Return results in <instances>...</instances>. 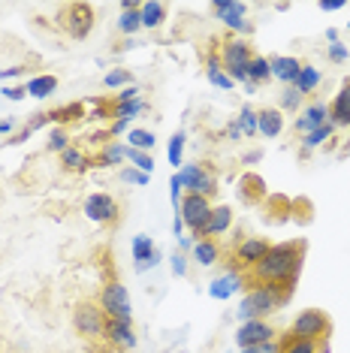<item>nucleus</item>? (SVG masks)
<instances>
[{
	"instance_id": "1",
	"label": "nucleus",
	"mask_w": 350,
	"mask_h": 353,
	"mask_svg": "<svg viewBox=\"0 0 350 353\" xmlns=\"http://www.w3.org/2000/svg\"><path fill=\"white\" fill-rule=\"evenodd\" d=\"M305 251H308V242L305 239H293V242H281V245H272L269 254L254 266L248 275V284H287V287H296L299 281V272H302V263H305Z\"/></svg>"
},
{
	"instance_id": "2",
	"label": "nucleus",
	"mask_w": 350,
	"mask_h": 353,
	"mask_svg": "<svg viewBox=\"0 0 350 353\" xmlns=\"http://www.w3.org/2000/svg\"><path fill=\"white\" fill-rule=\"evenodd\" d=\"M293 287L287 284H254L248 293L242 296V305H238V320H266L269 314H275L278 308L290 302Z\"/></svg>"
},
{
	"instance_id": "3",
	"label": "nucleus",
	"mask_w": 350,
	"mask_h": 353,
	"mask_svg": "<svg viewBox=\"0 0 350 353\" xmlns=\"http://www.w3.org/2000/svg\"><path fill=\"white\" fill-rule=\"evenodd\" d=\"M254 46L245 37H227L224 46H220V63H224V73L233 79V82H248V63L254 58Z\"/></svg>"
},
{
	"instance_id": "4",
	"label": "nucleus",
	"mask_w": 350,
	"mask_h": 353,
	"mask_svg": "<svg viewBox=\"0 0 350 353\" xmlns=\"http://www.w3.org/2000/svg\"><path fill=\"white\" fill-rule=\"evenodd\" d=\"M287 332L293 339H302V341H317V344H326L332 335V320L326 311L320 308H305L302 314L293 320Z\"/></svg>"
},
{
	"instance_id": "5",
	"label": "nucleus",
	"mask_w": 350,
	"mask_h": 353,
	"mask_svg": "<svg viewBox=\"0 0 350 353\" xmlns=\"http://www.w3.org/2000/svg\"><path fill=\"white\" fill-rule=\"evenodd\" d=\"M73 326L85 341H103V332H106V311L97 305V299H82L73 308Z\"/></svg>"
},
{
	"instance_id": "6",
	"label": "nucleus",
	"mask_w": 350,
	"mask_h": 353,
	"mask_svg": "<svg viewBox=\"0 0 350 353\" xmlns=\"http://www.w3.org/2000/svg\"><path fill=\"white\" fill-rule=\"evenodd\" d=\"M97 305L106 311V317L115 320H133V305L130 296H127V287L118 278H106L97 293Z\"/></svg>"
},
{
	"instance_id": "7",
	"label": "nucleus",
	"mask_w": 350,
	"mask_h": 353,
	"mask_svg": "<svg viewBox=\"0 0 350 353\" xmlns=\"http://www.w3.org/2000/svg\"><path fill=\"white\" fill-rule=\"evenodd\" d=\"M178 179H181V188L185 194H196V196H205L212 199L218 194V175L209 163H187L178 170Z\"/></svg>"
},
{
	"instance_id": "8",
	"label": "nucleus",
	"mask_w": 350,
	"mask_h": 353,
	"mask_svg": "<svg viewBox=\"0 0 350 353\" xmlns=\"http://www.w3.org/2000/svg\"><path fill=\"white\" fill-rule=\"evenodd\" d=\"M94 21H97V15H94L91 3H67L58 15V25L67 30L70 39H88L94 30Z\"/></svg>"
},
{
	"instance_id": "9",
	"label": "nucleus",
	"mask_w": 350,
	"mask_h": 353,
	"mask_svg": "<svg viewBox=\"0 0 350 353\" xmlns=\"http://www.w3.org/2000/svg\"><path fill=\"white\" fill-rule=\"evenodd\" d=\"M181 221H185V227L190 230V236L200 242L203 239V230H205V221H209V214H212V199H205V196H196V194H185L181 196Z\"/></svg>"
},
{
	"instance_id": "10",
	"label": "nucleus",
	"mask_w": 350,
	"mask_h": 353,
	"mask_svg": "<svg viewBox=\"0 0 350 353\" xmlns=\"http://www.w3.org/2000/svg\"><path fill=\"white\" fill-rule=\"evenodd\" d=\"M269 248H272V242H269V239H262V236L242 239V242L233 248V263H229V269H236V272H242V275H248V272L257 266L262 256L269 254Z\"/></svg>"
},
{
	"instance_id": "11",
	"label": "nucleus",
	"mask_w": 350,
	"mask_h": 353,
	"mask_svg": "<svg viewBox=\"0 0 350 353\" xmlns=\"http://www.w3.org/2000/svg\"><path fill=\"white\" fill-rule=\"evenodd\" d=\"M85 214H88V221L100 223V227H118V221H121V205L109 194H91L85 199Z\"/></svg>"
},
{
	"instance_id": "12",
	"label": "nucleus",
	"mask_w": 350,
	"mask_h": 353,
	"mask_svg": "<svg viewBox=\"0 0 350 353\" xmlns=\"http://www.w3.org/2000/svg\"><path fill=\"white\" fill-rule=\"evenodd\" d=\"M103 341L112 350H133L136 347V329H133V320H115L106 317V332H103Z\"/></svg>"
},
{
	"instance_id": "13",
	"label": "nucleus",
	"mask_w": 350,
	"mask_h": 353,
	"mask_svg": "<svg viewBox=\"0 0 350 353\" xmlns=\"http://www.w3.org/2000/svg\"><path fill=\"white\" fill-rule=\"evenodd\" d=\"M278 329L269 320H245L236 329V344L238 347H251V344H262V341H275Z\"/></svg>"
},
{
	"instance_id": "14",
	"label": "nucleus",
	"mask_w": 350,
	"mask_h": 353,
	"mask_svg": "<svg viewBox=\"0 0 350 353\" xmlns=\"http://www.w3.org/2000/svg\"><path fill=\"white\" fill-rule=\"evenodd\" d=\"M323 124H329V106L320 103V100H314V103H308V106H302L299 118L293 121V133L308 136L311 130H317V127H323Z\"/></svg>"
},
{
	"instance_id": "15",
	"label": "nucleus",
	"mask_w": 350,
	"mask_h": 353,
	"mask_svg": "<svg viewBox=\"0 0 350 353\" xmlns=\"http://www.w3.org/2000/svg\"><path fill=\"white\" fill-rule=\"evenodd\" d=\"M242 287H248V278H245L242 272L229 269L227 275H220V278H214V281H212L209 296H212V299H229V296L238 293Z\"/></svg>"
},
{
	"instance_id": "16",
	"label": "nucleus",
	"mask_w": 350,
	"mask_h": 353,
	"mask_svg": "<svg viewBox=\"0 0 350 353\" xmlns=\"http://www.w3.org/2000/svg\"><path fill=\"white\" fill-rule=\"evenodd\" d=\"M238 196H242L245 205H260L262 199H266V181L254 172H245L242 179H238Z\"/></svg>"
},
{
	"instance_id": "17",
	"label": "nucleus",
	"mask_w": 350,
	"mask_h": 353,
	"mask_svg": "<svg viewBox=\"0 0 350 353\" xmlns=\"http://www.w3.org/2000/svg\"><path fill=\"white\" fill-rule=\"evenodd\" d=\"M257 130L260 136H266V139H275V136H281L284 133V112L281 109H272V106H266V109H257Z\"/></svg>"
},
{
	"instance_id": "18",
	"label": "nucleus",
	"mask_w": 350,
	"mask_h": 353,
	"mask_svg": "<svg viewBox=\"0 0 350 353\" xmlns=\"http://www.w3.org/2000/svg\"><path fill=\"white\" fill-rule=\"evenodd\" d=\"M329 124L336 130H344L350 127V88L341 85V91L336 94V100L329 103Z\"/></svg>"
},
{
	"instance_id": "19",
	"label": "nucleus",
	"mask_w": 350,
	"mask_h": 353,
	"mask_svg": "<svg viewBox=\"0 0 350 353\" xmlns=\"http://www.w3.org/2000/svg\"><path fill=\"white\" fill-rule=\"evenodd\" d=\"M233 227V208L229 205H214L209 221H205V230H203V239H214V236H224V232Z\"/></svg>"
},
{
	"instance_id": "20",
	"label": "nucleus",
	"mask_w": 350,
	"mask_h": 353,
	"mask_svg": "<svg viewBox=\"0 0 350 353\" xmlns=\"http://www.w3.org/2000/svg\"><path fill=\"white\" fill-rule=\"evenodd\" d=\"M269 67H272V79H278V82H284V85H293V79H296L302 70V61L290 58V54H275V58L269 61Z\"/></svg>"
},
{
	"instance_id": "21",
	"label": "nucleus",
	"mask_w": 350,
	"mask_h": 353,
	"mask_svg": "<svg viewBox=\"0 0 350 353\" xmlns=\"http://www.w3.org/2000/svg\"><path fill=\"white\" fill-rule=\"evenodd\" d=\"M61 166H63L67 172H73V175H85V172L94 166V154H88V151L70 145V148L61 154Z\"/></svg>"
},
{
	"instance_id": "22",
	"label": "nucleus",
	"mask_w": 350,
	"mask_h": 353,
	"mask_svg": "<svg viewBox=\"0 0 350 353\" xmlns=\"http://www.w3.org/2000/svg\"><path fill=\"white\" fill-rule=\"evenodd\" d=\"M320 82H323V76H320V70L317 67H311V63H302V70H299V76L293 79V91L296 94H302V97H308V94H314L317 88H320Z\"/></svg>"
},
{
	"instance_id": "23",
	"label": "nucleus",
	"mask_w": 350,
	"mask_h": 353,
	"mask_svg": "<svg viewBox=\"0 0 350 353\" xmlns=\"http://www.w3.org/2000/svg\"><path fill=\"white\" fill-rule=\"evenodd\" d=\"M139 15H142V28L157 30L166 21V15H169V6L161 3V0H148V3L139 6Z\"/></svg>"
},
{
	"instance_id": "24",
	"label": "nucleus",
	"mask_w": 350,
	"mask_h": 353,
	"mask_svg": "<svg viewBox=\"0 0 350 353\" xmlns=\"http://www.w3.org/2000/svg\"><path fill=\"white\" fill-rule=\"evenodd\" d=\"M220 21H224V28L233 30V34H251L254 30V25L248 21V6L238 3V0H236V6L227 15H220Z\"/></svg>"
},
{
	"instance_id": "25",
	"label": "nucleus",
	"mask_w": 350,
	"mask_h": 353,
	"mask_svg": "<svg viewBox=\"0 0 350 353\" xmlns=\"http://www.w3.org/2000/svg\"><path fill=\"white\" fill-rule=\"evenodd\" d=\"M281 353H329V344H317V341H302V339H293L290 332H284L281 339Z\"/></svg>"
},
{
	"instance_id": "26",
	"label": "nucleus",
	"mask_w": 350,
	"mask_h": 353,
	"mask_svg": "<svg viewBox=\"0 0 350 353\" xmlns=\"http://www.w3.org/2000/svg\"><path fill=\"white\" fill-rule=\"evenodd\" d=\"M28 94L34 100H45V97H52L54 91H58V76H52V73H43V76H34V79H28Z\"/></svg>"
},
{
	"instance_id": "27",
	"label": "nucleus",
	"mask_w": 350,
	"mask_h": 353,
	"mask_svg": "<svg viewBox=\"0 0 350 353\" xmlns=\"http://www.w3.org/2000/svg\"><path fill=\"white\" fill-rule=\"evenodd\" d=\"M124 151H127L124 142H106V145H103L97 154H94V166H103V170H109V166L124 163Z\"/></svg>"
},
{
	"instance_id": "28",
	"label": "nucleus",
	"mask_w": 350,
	"mask_h": 353,
	"mask_svg": "<svg viewBox=\"0 0 350 353\" xmlns=\"http://www.w3.org/2000/svg\"><path fill=\"white\" fill-rule=\"evenodd\" d=\"M220 245L214 242V239H200V242L194 245V260L200 263V266H214V263L220 260Z\"/></svg>"
},
{
	"instance_id": "29",
	"label": "nucleus",
	"mask_w": 350,
	"mask_h": 353,
	"mask_svg": "<svg viewBox=\"0 0 350 353\" xmlns=\"http://www.w3.org/2000/svg\"><path fill=\"white\" fill-rule=\"evenodd\" d=\"M82 118H88V112L82 103H67V106H58V109H52V121L58 124V127H67V124H76V121H82Z\"/></svg>"
},
{
	"instance_id": "30",
	"label": "nucleus",
	"mask_w": 350,
	"mask_h": 353,
	"mask_svg": "<svg viewBox=\"0 0 350 353\" xmlns=\"http://www.w3.org/2000/svg\"><path fill=\"white\" fill-rule=\"evenodd\" d=\"M332 133H336V127H332V124H323V127H317V130H311L308 136H302V151H299V157H308L314 148H320L323 142H329Z\"/></svg>"
},
{
	"instance_id": "31",
	"label": "nucleus",
	"mask_w": 350,
	"mask_h": 353,
	"mask_svg": "<svg viewBox=\"0 0 350 353\" xmlns=\"http://www.w3.org/2000/svg\"><path fill=\"white\" fill-rule=\"evenodd\" d=\"M269 79H272V67H269V58H262V54H254L251 63H248V82L251 85H266Z\"/></svg>"
},
{
	"instance_id": "32",
	"label": "nucleus",
	"mask_w": 350,
	"mask_h": 353,
	"mask_svg": "<svg viewBox=\"0 0 350 353\" xmlns=\"http://www.w3.org/2000/svg\"><path fill=\"white\" fill-rule=\"evenodd\" d=\"M148 109L145 100H133V103H115L112 100V121H118V118H124V121H133L136 115H142V112Z\"/></svg>"
},
{
	"instance_id": "33",
	"label": "nucleus",
	"mask_w": 350,
	"mask_h": 353,
	"mask_svg": "<svg viewBox=\"0 0 350 353\" xmlns=\"http://www.w3.org/2000/svg\"><path fill=\"white\" fill-rule=\"evenodd\" d=\"M139 6H142V3H133L130 10H121V19H118V30H121L124 37H133V34H136V30L142 28Z\"/></svg>"
},
{
	"instance_id": "34",
	"label": "nucleus",
	"mask_w": 350,
	"mask_h": 353,
	"mask_svg": "<svg viewBox=\"0 0 350 353\" xmlns=\"http://www.w3.org/2000/svg\"><path fill=\"white\" fill-rule=\"evenodd\" d=\"M154 142H157V136L151 133V130H142V127H136V130H130V133H127V145H130V148H136V151H148V154H151V148H154Z\"/></svg>"
},
{
	"instance_id": "35",
	"label": "nucleus",
	"mask_w": 350,
	"mask_h": 353,
	"mask_svg": "<svg viewBox=\"0 0 350 353\" xmlns=\"http://www.w3.org/2000/svg\"><path fill=\"white\" fill-rule=\"evenodd\" d=\"M124 160H127V163H130V166H136V170L139 172H154V157H151L148 154V151H136V148H130V145H127V151H124Z\"/></svg>"
},
{
	"instance_id": "36",
	"label": "nucleus",
	"mask_w": 350,
	"mask_h": 353,
	"mask_svg": "<svg viewBox=\"0 0 350 353\" xmlns=\"http://www.w3.org/2000/svg\"><path fill=\"white\" fill-rule=\"evenodd\" d=\"M236 124H238V130H242V136H257V109H251V106H242L238 109V115H236Z\"/></svg>"
},
{
	"instance_id": "37",
	"label": "nucleus",
	"mask_w": 350,
	"mask_h": 353,
	"mask_svg": "<svg viewBox=\"0 0 350 353\" xmlns=\"http://www.w3.org/2000/svg\"><path fill=\"white\" fill-rule=\"evenodd\" d=\"M154 254V242H151L148 236H136L133 239V260H136V269L142 272L148 263V256Z\"/></svg>"
},
{
	"instance_id": "38",
	"label": "nucleus",
	"mask_w": 350,
	"mask_h": 353,
	"mask_svg": "<svg viewBox=\"0 0 350 353\" xmlns=\"http://www.w3.org/2000/svg\"><path fill=\"white\" fill-rule=\"evenodd\" d=\"M103 85H106V88H121V91H124L127 85H133V73H130V70H124V67H118V70H112V73L103 76Z\"/></svg>"
},
{
	"instance_id": "39",
	"label": "nucleus",
	"mask_w": 350,
	"mask_h": 353,
	"mask_svg": "<svg viewBox=\"0 0 350 353\" xmlns=\"http://www.w3.org/2000/svg\"><path fill=\"white\" fill-rule=\"evenodd\" d=\"M166 157H169L172 166H181V157H185V133H172L169 139V148H166Z\"/></svg>"
},
{
	"instance_id": "40",
	"label": "nucleus",
	"mask_w": 350,
	"mask_h": 353,
	"mask_svg": "<svg viewBox=\"0 0 350 353\" xmlns=\"http://www.w3.org/2000/svg\"><path fill=\"white\" fill-rule=\"evenodd\" d=\"M70 148V136L61 130V127H54L49 133V142H45V151H52V154H63V151Z\"/></svg>"
},
{
	"instance_id": "41",
	"label": "nucleus",
	"mask_w": 350,
	"mask_h": 353,
	"mask_svg": "<svg viewBox=\"0 0 350 353\" xmlns=\"http://www.w3.org/2000/svg\"><path fill=\"white\" fill-rule=\"evenodd\" d=\"M302 100H305L302 94H296L293 88H284V94H281V106H278V109H281V112H296V109H302Z\"/></svg>"
},
{
	"instance_id": "42",
	"label": "nucleus",
	"mask_w": 350,
	"mask_h": 353,
	"mask_svg": "<svg viewBox=\"0 0 350 353\" xmlns=\"http://www.w3.org/2000/svg\"><path fill=\"white\" fill-rule=\"evenodd\" d=\"M49 124H54V121H52V112H37V115L25 124V130L37 133V130H43V127H49Z\"/></svg>"
},
{
	"instance_id": "43",
	"label": "nucleus",
	"mask_w": 350,
	"mask_h": 353,
	"mask_svg": "<svg viewBox=\"0 0 350 353\" xmlns=\"http://www.w3.org/2000/svg\"><path fill=\"white\" fill-rule=\"evenodd\" d=\"M121 181H127V184H139V188H142V184H148V175H145V172H139L136 166H124V170H121Z\"/></svg>"
},
{
	"instance_id": "44",
	"label": "nucleus",
	"mask_w": 350,
	"mask_h": 353,
	"mask_svg": "<svg viewBox=\"0 0 350 353\" xmlns=\"http://www.w3.org/2000/svg\"><path fill=\"white\" fill-rule=\"evenodd\" d=\"M238 353H281V344L275 341H262V344H251V347H238Z\"/></svg>"
},
{
	"instance_id": "45",
	"label": "nucleus",
	"mask_w": 350,
	"mask_h": 353,
	"mask_svg": "<svg viewBox=\"0 0 350 353\" xmlns=\"http://www.w3.org/2000/svg\"><path fill=\"white\" fill-rule=\"evenodd\" d=\"M181 196H185V188H181L178 172H172L169 175V199H172V205H181Z\"/></svg>"
},
{
	"instance_id": "46",
	"label": "nucleus",
	"mask_w": 350,
	"mask_h": 353,
	"mask_svg": "<svg viewBox=\"0 0 350 353\" xmlns=\"http://www.w3.org/2000/svg\"><path fill=\"white\" fill-rule=\"evenodd\" d=\"M326 54H329V61H332V63H344V61L350 58V52L344 49V43H332Z\"/></svg>"
},
{
	"instance_id": "47",
	"label": "nucleus",
	"mask_w": 350,
	"mask_h": 353,
	"mask_svg": "<svg viewBox=\"0 0 350 353\" xmlns=\"http://www.w3.org/2000/svg\"><path fill=\"white\" fill-rule=\"evenodd\" d=\"M172 275L175 278H185L187 275V256L185 254H172Z\"/></svg>"
},
{
	"instance_id": "48",
	"label": "nucleus",
	"mask_w": 350,
	"mask_h": 353,
	"mask_svg": "<svg viewBox=\"0 0 350 353\" xmlns=\"http://www.w3.org/2000/svg\"><path fill=\"white\" fill-rule=\"evenodd\" d=\"M3 97L12 100V103H19V100L28 97V88H21V85H6V88H3Z\"/></svg>"
},
{
	"instance_id": "49",
	"label": "nucleus",
	"mask_w": 350,
	"mask_h": 353,
	"mask_svg": "<svg viewBox=\"0 0 350 353\" xmlns=\"http://www.w3.org/2000/svg\"><path fill=\"white\" fill-rule=\"evenodd\" d=\"M139 85H127L121 94H115V103H133V100H139Z\"/></svg>"
},
{
	"instance_id": "50",
	"label": "nucleus",
	"mask_w": 350,
	"mask_h": 353,
	"mask_svg": "<svg viewBox=\"0 0 350 353\" xmlns=\"http://www.w3.org/2000/svg\"><path fill=\"white\" fill-rule=\"evenodd\" d=\"M347 0H320V12H336V10H344Z\"/></svg>"
},
{
	"instance_id": "51",
	"label": "nucleus",
	"mask_w": 350,
	"mask_h": 353,
	"mask_svg": "<svg viewBox=\"0 0 350 353\" xmlns=\"http://www.w3.org/2000/svg\"><path fill=\"white\" fill-rule=\"evenodd\" d=\"M30 136H34V133H30V130H25V127H21L19 133H12V136H10V142H6V145H21V142H25V139H30Z\"/></svg>"
},
{
	"instance_id": "52",
	"label": "nucleus",
	"mask_w": 350,
	"mask_h": 353,
	"mask_svg": "<svg viewBox=\"0 0 350 353\" xmlns=\"http://www.w3.org/2000/svg\"><path fill=\"white\" fill-rule=\"evenodd\" d=\"M21 73H25V67H10V70H0V79L6 82V79H19Z\"/></svg>"
},
{
	"instance_id": "53",
	"label": "nucleus",
	"mask_w": 350,
	"mask_h": 353,
	"mask_svg": "<svg viewBox=\"0 0 350 353\" xmlns=\"http://www.w3.org/2000/svg\"><path fill=\"white\" fill-rule=\"evenodd\" d=\"M227 136H229L233 142L242 139V130H238V124H236V121H229V124H227Z\"/></svg>"
},
{
	"instance_id": "54",
	"label": "nucleus",
	"mask_w": 350,
	"mask_h": 353,
	"mask_svg": "<svg viewBox=\"0 0 350 353\" xmlns=\"http://www.w3.org/2000/svg\"><path fill=\"white\" fill-rule=\"evenodd\" d=\"M194 245H196L194 236H181V239H178V248H181V251H194Z\"/></svg>"
},
{
	"instance_id": "55",
	"label": "nucleus",
	"mask_w": 350,
	"mask_h": 353,
	"mask_svg": "<svg viewBox=\"0 0 350 353\" xmlns=\"http://www.w3.org/2000/svg\"><path fill=\"white\" fill-rule=\"evenodd\" d=\"M262 160V151L257 148V151H251V154H245V166H254V163H260Z\"/></svg>"
},
{
	"instance_id": "56",
	"label": "nucleus",
	"mask_w": 350,
	"mask_h": 353,
	"mask_svg": "<svg viewBox=\"0 0 350 353\" xmlns=\"http://www.w3.org/2000/svg\"><path fill=\"white\" fill-rule=\"evenodd\" d=\"M136 46H139L136 39H133V37H127L124 43H118V46H115V52H124V49H136Z\"/></svg>"
},
{
	"instance_id": "57",
	"label": "nucleus",
	"mask_w": 350,
	"mask_h": 353,
	"mask_svg": "<svg viewBox=\"0 0 350 353\" xmlns=\"http://www.w3.org/2000/svg\"><path fill=\"white\" fill-rule=\"evenodd\" d=\"M161 256H163V254H161V248H154V254H151V256H148L145 269H148V266H151V269H154V266H157V263H161Z\"/></svg>"
},
{
	"instance_id": "58",
	"label": "nucleus",
	"mask_w": 350,
	"mask_h": 353,
	"mask_svg": "<svg viewBox=\"0 0 350 353\" xmlns=\"http://www.w3.org/2000/svg\"><path fill=\"white\" fill-rule=\"evenodd\" d=\"M12 121H10V118H6V121H0V136H12Z\"/></svg>"
},
{
	"instance_id": "59",
	"label": "nucleus",
	"mask_w": 350,
	"mask_h": 353,
	"mask_svg": "<svg viewBox=\"0 0 350 353\" xmlns=\"http://www.w3.org/2000/svg\"><path fill=\"white\" fill-rule=\"evenodd\" d=\"M326 39H329V46H332V43H341V37H338V30H336V28L326 30Z\"/></svg>"
},
{
	"instance_id": "60",
	"label": "nucleus",
	"mask_w": 350,
	"mask_h": 353,
	"mask_svg": "<svg viewBox=\"0 0 350 353\" xmlns=\"http://www.w3.org/2000/svg\"><path fill=\"white\" fill-rule=\"evenodd\" d=\"M181 230H185V221H181V218H175V221H172V232H175V239L181 236Z\"/></svg>"
},
{
	"instance_id": "61",
	"label": "nucleus",
	"mask_w": 350,
	"mask_h": 353,
	"mask_svg": "<svg viewBox=\"0 0 350 353\" xmlns=\"http://www.w3.org/2000/svg\"><path fill=\"white\" fill-rule=\"evenodd\" d=\"M344 85H347V88H350V76H347V79H344Z\"/></svg>"
},
{
	"instance_id": "62",
	"label": "nucleus",
	"mask_w": 350,
	"mask_h": 353,
	"mask_svg": "<svg viewBox=\"0 0 350 353\" xmlns=\"http://www.w3.org/2000/svg\"><path fill=\"white\" fill-rule=\"evenodd\" d=\"M347 28H350V25H347Z\"/></svg>"
}]
</instances>
